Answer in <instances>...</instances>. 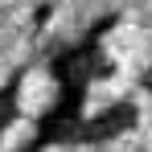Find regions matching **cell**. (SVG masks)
Returning a JSON list of instances; mask_svg holds the SVG:
<instances>
[{
	"mask_svg": "<svg viewBox=\"0 0 152 152\" xmlns=\"http://www.w3.org/2000/svg\"><path fill=\"white\" fill-rule=\"evenodd\" d=\"M58 99H62V86H58V78L50 74L45 62L21 74V91H17V111L21 115L41 119V115H50L53 107H58Z\"/></svg>",
	"mask_w": 152,
	"mask_h": 152,
	"instance_id": "6da1fadb",
	"label": "cell"
},
{
	"mask_svg": "<svg viewBox=\"0 0 152 152\" xmlns=\"http://www.w3.org/2000/svg\"><path fill=\"white\" fill-rule=\"evenodd\" d=\"M33 140H37V119L29 115H17L12 124L0 127V152H29Z\"/></svg>",
	"mask_w": 152,
	"mask_h": 152,
	"instance_id": "7a4b0ae2",
	"label": "cell"
},
{
	"mask_svg": "<svg viewBox=\"0 0 152 152\" xmlns=\"http://www.w3.org/2000/svg\"><path fill=\"white\" fill-rule=\"evenodd\" d=\"M8 78H12V62H8V58L0 53V91L8 86Z\"/></svg>",
	"mask_w": 152,
	"mask_h": 152,
	"instance_id": "3957f363",
	"label": "cell"
},
{
	"mask_svg": "<svg viewBox=\"0 0 152 152\" xmlns=\"http://www.w3.org/2000/svg\"><path fill=\"white\" fill-rule=\"evenodd\" d=\"M41 152H74V144H45Z\"/></svg>",
	"mask_w": 152,
	"mask_h": 152,
	"instance_id": "277c9868",
	"label": "cell"
}]
</instances>
